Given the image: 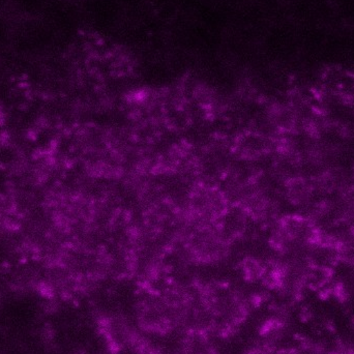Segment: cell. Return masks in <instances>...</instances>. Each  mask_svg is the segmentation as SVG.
<instances>
[{
    "mask_svg": "<svg viewBox=\"0 0 354 354\" xmlns=\"http://www.w3.org/2000/svg\"><path fill=\"white\" fill-rule=\"evenodd\" d=\"M50 0H6L8 12L14 19L41 18Z\"/></svg>",
    "mask_w": 354,
    "mask_h": 354,
    "instance_id": "2",
    "label": "cell"
},
{
    "mask_svg": "<svg viewBox=\"0 0 354 354\" xmlns=\"http://www.w3.org/2000/svg\"><path fill=\"white\" fill-rule=\"evenodd\" d=\"M14 21V17L8 10H0V55L10 49Z\"/></svg>",
    "mask_w": 354,
    "mask_h": 354,
    "instance_id": "3",
    "label": "cell"
},
{
    "mask_svg": "<svg viewBox=\"0 0 354 354\" xmlns=\"http://www.w3.org/2000/svg\"><path fill=\"white\" fill-rule=\"evenodd\" d=\"M59 45L43 18L15 19L10 51L28 59L50 55Z\"/></svg>",
    "mask_w": 354,
    "mask_h": 354,
    "instance_id": "1",
    "label": "cell"
}]
</instances>
